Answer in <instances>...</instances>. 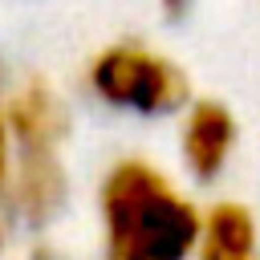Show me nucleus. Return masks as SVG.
I'll use <instances>...</instances> for the list:
<instances>
[{"label": "nucleus", "mask_w": 260, "mask_h": 260, "mask_svg": "<svg viewBox=\"0 0 260 260\" xmlns=\"http://www.w3.org/2000/svg\"><path fill=\"white\" fill-rule=\"evenodd\" d=\"M232 138H236L232 114L215 102H199L187 118V130H183V154H187L191 171L199 179H211L223 167V154H228Z\"/></svg>", "instance_id": "3"}, {"label": "nucleus", "mask_w": 260, "mask_h": 260, "mask_svg": "<svg viewBox=\"0 0 260 260\" xmlns=\"http://www.w3.org/2000/svg\"><path fill=\"white\" fill-rule=\"evenodd\" d=\"M89 81L106 102L130 106V110H142V114H167V110L183 106V98H187L183 73L171 61H162V57L138 49V45L106 49L89 69Z\"/></svg>", "instance_id": "2"}, {"label": "nucleus", "mask_w": 260, "mask_h": 260, "mask_svg": "<svg viewBox=\"0 0 260 260\" xmlns=\"http://www.w3.org/2000/svg\"><path fill=\"white\" fill-rule=\"evenodd\" d=\"M110 260H183L199 240V215L146 162H118L102 191Z\"/></svg>", "instance_id": "1"}, {"label": "nucleus", "mask_w": 260, "mask_h": 260, "mask_svg": "<svg viewBox=\"0 0 260 260\" xmlns=\"http://www.w3.org/2000/svg\"><path fill=\"white\" fill-rule=\"evenodd\" d=\"M203 232V260H248L252 252V215L236 203H215Z\"/></svg>", "instance_id": "6"}, {"label": "nucleus", "mask_w": 260, "mask_h": 260, "mask_svg": "<svg viewBox=\"0 0 260 260\" xmlns=\"http://www.w3.org/2000/svg\"><path fill=\"white\" fill-rule=\"evenodd\" d=\"M4 122L16 130L20 146H53V142L65 134V114H61L57 98H53L45 85H37V81H32L20 98H12Z\"/></svg>", "instance_id": "5"}, {"label": "nucleus", "mask_w": 260, "mask_h": 260, "mask_svg": "<svg viewBox=\"0 0 260 260\" xmlns=\"http://www.w3.org/2000/svg\"><path fill=\"white\" fill-rule=\"evenodd\" d=\"M4 175H8V122L0 114V187H4Z\"/></svg>", "instance_id": "7"}, {"label": "nucleus", "mask_w": 260, "mask_h": 260, "mask_svg": "<svg viewBox=\"0 0 260 260\" xmlns=\"http://www.w3.org/2000/svg\"><path fill=\"white\" fill-rule=\"evenodd\" d=\"M20 207L32 223L49 219L65 195L61 167L53 158V146H20Z\"/></svg>", "instance_id": "4"}, {"label": "nucleus", "mask_w": 260, "mask_h": 260, "mask_svg": "<svg viewBox=\"0 0 260 260\" xmlns=\"http://www.w3.org/2000/svg\"><path fill=\"white\" fill-rule=\"evenodd\" d=\"M167 8L171 12H183V0H167Z\"/></svg>", "instance_id": "8"}]
</instances>
